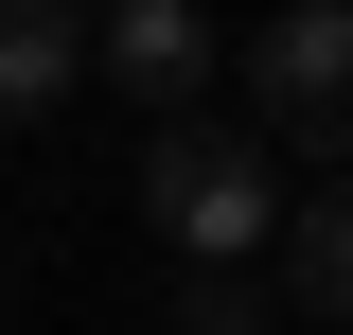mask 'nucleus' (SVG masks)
Returning <instances> with one entry per match:
<instances>
[{
    "mask_svg": "<svg viewBox=\"0 0 353 335\" xmlns=\"http://www.w3.org/2000/svg\"><path fill=\"white\" fill-rule=\"evenodd\" d=\"M283 283H301V318L353 335V176L336 194H301V230H283Z\"/></svg>",
    "mask_w": 353,
    "mask_h": 335,
    "instance_id": "obj_5",
    "label": "nucleus"
},
{
    "mask_svg": "<svg viewBox=\"0 0 353 335\" xmlns=\"http://www.w3.org/2000/svg\"><path fill=\"white\" fill-rule=\"evenodd\" d=\"M141 212H159L176 265H248L265 230H301V212H283V141H265V124H159V141H141Z\"/></svg>",
    "mask_w": 353,
    "mask_h": 335,
    "instance_id": "obj_1",
    "label": "nucleus"
},
{
    "mask_svg": "<svg viewBox=\"0 0 353 335\" xmlns=\"http://www.w3.org/2000/svg\"><path fill=\"white\" fill-rule=\"evenodd\" d=\"M88 71H106V18L88 0H0V124H53Z\"/></svg>",
    "mask_w": 353,
    "mask_h": 335,
    "instance_id": "obj_4",
    "label": "nucleus"
},
{
    "mask_svg": "<svg viewBox=\"0 0 353 335\" xmlns=\"http://www.w3.org/2000/svg\"><path fill=\"white\" fill-rule=\"evenodd\" d=\"M159 335H283V300L248 283V265H194V283H176V318Z\"/></svg>",
    "mask_w": 353,
    "mask_h": 335,
    "instance_id": "obj_6",
    "label": "nucleus"
},
{
    "mask_svg": "<svg viewBox=\"0 0 353 335\" xmlns=\"http://www.w3.org/2000/svg\"><path fill=\"white\" fill-rule=\"evenodd\" d=\"M230 71V36L194 18V0H106V88L124 106H159V124H194V88Z\"/></svg>",
    "mask_w": 353,
    "mask_h": 335,
    "instance_id": "obj_3",
    "label": "nucleus"
},
{
    "mask_svg": "<svg viewBox=\"0 0 353 335\" xmlns=\"http://www.w3.org/2000/svg\"><path fill=\"white\" fill-rule=\"evenodd\" d=\"M248 124L283 159H353V0H283L248 36Z\"/></svg>",
    "mask_w": 353,
    "mask_h": 335,
    "instance_id": "obj_2",
    "label": "nucleus"
}]
</instances>
